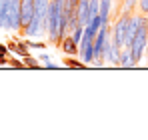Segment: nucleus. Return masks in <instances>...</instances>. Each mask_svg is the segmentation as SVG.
<instances>
[{"mask_svg": "<svg viewBox=\"0 0 148 140\" xmlns=\"http://www.w3.org/2000/svg\"><path fill=\"white\" fill-rule=\"evenodd\" d=\"M62 62H64L66 66H70V68H84V66H86V64H84L82 60L78 62V60H74V58H64Z\"/></svg>", "mask_w": 148, "mask_h": 140, "instance_id": "nucleus-9", "label": "nucleus"}, {"mask_svg": "<svg viewBox=\"0 0 148 140\" xmlns=\"http://www.w3.org/2000/svg\"><path fill=\"white\" fill-rule=\"evenodd\" d=\"M0 54H4V56H6V48L2 46V44H0Z\"/></svg>", "mask_w": 148, "mask_h": 140, "instance_id": "nucleus-17", "label": "nucleus"}, {"mask_svg": "<svg viewBox=\"0 0 148 140\" xmlns=\"http://www.w3.org/2000/svg\"><path fill=\"white\" fill-rule=\"evenodd\" d=\"M144 54L148 56V40H146V50H144Z\"/></svg>", "mask_w": 148, "mask_h": 140, "instance_id": "nucleus-18", "label": "nucleus"}, {"mask_svg": "<svg viewBox=\"0 0 148 140\" xmlns=\"http://www.w3.org/2000/svg\"><path fill=\"white\" fill-rule=\"evenodd\" d=\"M138 12L140 14H148V0H138Z\"/></svg>", "mask_w": 148, "mask_h": 140, "instance_id": "nucleus-10", "label": "nucleus"}, {"mask_svg": "<svg viewBox=\"0 0 148 140\" xmlns=\"http://www.w3.org/2000/svg\"><path fill=\"white\" fill-rule=\"evenodd\" d=\"M146 28H148V14H146Z\"/></svg>", "mask_w": 148, "mask_h": 140, "instance_id": "nucleus-19", "label": "nucleus"}, {"mask_svg": "<svg viewBox=\"0 0 148 140\" xmlns=\"http://www.w3.org/2000/svg\"><path fill=\"white\" fill-rule=\"evenodd\" d=\"M128 20H130V14H124L120 12L116 22L112 26V40L118 48H124V38H126V28H128Z\"/></svg>", "mask_w": 148, "mask_h": 140, "instance_id": "nucleus-1", "label": "nucleus"}, {"mask_svg": "<svg viewBox=\"0 0 148 140\" xmlns=\"http://www.w3.org/2000/svg\"><path fill=\"white\" fill-rule=\"evenodd\" d=\"M0 2H2V0H0Z\"/></svg>", "mask_w": 148, "mask_h": 140, "instance_id": "nucleus-21", "label": "nucleus"}, {"mask_svg": "<svg viewBox=\"0 0 148 140\" xmlns=\"http://www.w3.org/2000/svg\"><path fill=\"white\" fill-rule=\"evenodd\" d=\"M120 4H122V6H120V12H124V14H132V10L138 6V0H122Z\"/></svg>", "mask_w": 148, "mask_h": 140, "instance_id": "nucleus-8", "label": "nucleus"}, {"mask_svg": "<svg viewBox=\"0 0 148 140\" xmlns=\"http://www.w3.org/2000/svg\"><path fill=\"white\" fill-rule=\"evenodd\" d=\"M26 46H30V48H40V50H42L46 44H44V42H32V40H28V42H26Z\"/></svg>", "mask_w": 148, "mask_h": 140, "instance_id": "nucleus-12", "label": "nucleus"}, {"mask_svg": "<svg viewBox=\"0 0 148 140\" xmlns=\"http://www.w3.org/2000/svg\"><path fill=\"white\" fill-rule=\"evenodd\" d=\"M40 60H42V62H44V64H46V62H50L48 54H42V56H40Z\"/></svg>", "mask_w": 148, "mask_h": 140, "instance_id": "nucleus-14", "label": "nucleus"}, {"mask_svg": "<svg viewBox=\"0 0 148 140\" xmlns=\"http://www.w3.org/2000/svg\"><path fill=\"white\" fill-rule=\"evenodd\" d=\"M10 64H12V66H16V68H22V66H24V64H22L20 60H16V58H12V60H10Z\"/></svg>", "mask_w": 148, "mask_h": 140, "instance_id": "nucleus-13", "label": "nucleus"}, {"mask_svg": "<svg viewBox=\"0 0 148 140\" xmlns=\"http://www.w3.org/2000/svg\"><path fill=\"white\" fill-rule=\"evenodd\" d=\"M12 0H2L0 2V28L8 30V12H10Z\"/></svg>", "mask_w": 148, "mask_h": 140, "instance_id": "nucleus-4", "label": "nucleus"}, {"mask_svg": "<svg viewBox=\"0 0 148 140\" xmlns=\"http://www.w3.org/2000/svg\"><path fill=\"white\" fill-rule=\"evenodd\" d=\"M46 68H50V70H54V68H58L56 64H52V62H46Z\"/></svg>", "mask_w": 148, "mask_h": 140, "instance_id": "nucleus-15", "label": "nucleus"}, {"mask_svg": "<svg viewBox=\"0 0 148 140\" xmlns=\"http://www.w3.org/2000/svg\"><path fill=\"white\" fill-rule=\"evenodd\" d=\"M114 2H118V4H120V2H122V0H114Z\"/></svg>", "mask_w": 148, "mask_h": 140, "instance_id": "nucleus-20", "label": "nucleus"}, {"mask_svg": "<svg viewBox=\"0 0 148 140\" xmlns=\"http://www.w3.org/2000/svg\"><path fill=\"white\" fill-rule=\"evenodd\" d=\"M0 64H6V58H4V54H0Z\"/></svg>", "mask_w": 148, "mask_h": 140, "instance_id": "nucleus-16", "label": "nucleus"}, {"mask_svg": "<svg viewBox=\"0 0 148 140\" xmlns=\"http://www.w3.org/2000/svg\"><path fill=\"white\" fill-rule=\"evenodd\" d=\"M100 14V0H88V18L92 20Z\"/></svg>", "mask_w": 148, "mask_h": 140, "instance_id": "nucleus-7", "label": "nucleus"}, {"mask_svg": "<svg viewBox=\"0 0 148 140\" xmlns=\"http://www.w3.org/2000/svg\"><path fill=\"white\" fill-rule=\"evenodd\" d=\"M60 48H62V52L68 54V56H76V54H78V44L74 42V38L68 36V34L60 40Z\"/></svg>", "mask_w": 148, "mask_h": 140, "instance_id": "nucleus-3", "label": "nucleus"}, {"mask_svg": "<svg viewBox=\"0 0 148 140\" xmlns=\"http://www.w3.org/2000/svg\"><path fill=\"white\" fill-rule=\"evenodd\" d=\"M118 66H122V68H132V66H136V62H134V58H132L130 48H128V46L120 50V60H118Z\"/></svg>", "mask_w": 148, "mask_h": 140, "instance_id": "nucleus-5", "label": "nucleus"}, {"mask_svg": "<svg viewBox=\"0 0 148 140\" xmlns=\"http://www.w3.org/2000/svg\"><path fill=\"white\" fill-rule=\"evenodd\" d=\"M110 6H112V0H100V18L102 24H108V14H110Z\"/></svg>", "mask_w": 148, "mask_h": 140, "instance_id": "nucleus-6", "label": "nucleus"}, {"mask_svg": "<svg viewBox=\"0 0 148 140\" xmlns=\"http://www.w3.org/2000/svg\"><path fill=\"white\" fill-rule=\"evenodd\" d=\"M142 20H144V14H134V16H130V20H128V28H126L124 46H130V44H132V40L136 38V34H138V30H140Z\"/></svg>", "mask_w": 148, "mask_h": 140, "instance_id": "nucleus-2", "label": "nucleus"}, {"mask_svg": "<svg viewBox=\"0 0 148 140\" xmlns=\"http://www.w3.org/2000/svg\"><path fill=\"white\" fill-rule=\"evenodd\" d=\"M22 62H24V66H28V68H30V66H32V68H36V66H38V62H36L32 56H28V54L24 56V60H22Z\"/></svg>", "mask_w": 148, "mask_h": 140, "instance_id": "nucleus-11", "label": "nucleus"}]
</instances>
